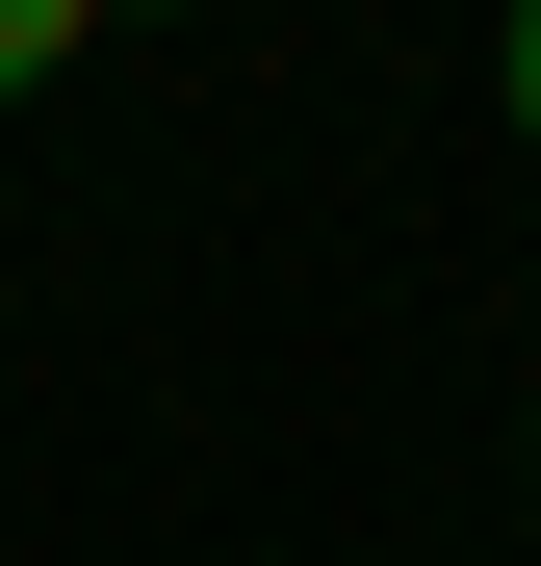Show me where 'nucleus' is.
Returning a JSON list of instances; mask_svg holds the SVG:
<instances>
[{"instance_id": "1", "label": "nucleus", "mask_w": 541, "mask_h": 566, "mask_svg": "<svg viewBox=\"0 0 541 566\" xmlns=\"http://www.w3.org/2000/svg\"><path fill=\"white\" fill-rule=\"evenodd\" d=\"M27 77H77V0H0V104H27Z\"/></svg>"}, {"instance_id": "2", "label": "nucleus", "mask_w": 541, "mask_h": 566, "mask_svg": "<svg viewBox=\"0 0 541 566\" xmlns=\"http://www.w3.org/2000/svg\"><path fill=\"white\" fill-rule=\"evenodd\" d=\"M516 129H541V0H516Z\"/></svg>"}]
</instances>
